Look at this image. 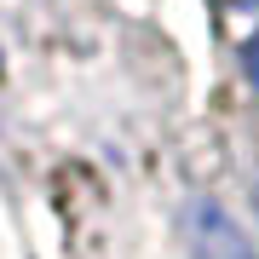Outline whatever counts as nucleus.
I'll use <instances>...</instances> for the list:
<instances>
[{
  "instance_id": "1",
  "label": "nucleus",
  "mask_w": 259,
  "mask_h": 259,
  "mask_svg": "<svg viewBox=\"0 0 259 259\" xmlns=\"http://www.w3.org/2000/svg\"><path fill=\"white\" fill-rule=\"evenodd\" d=\"M190 259H259V253L242 236L236 219H225L219 207H202L196 213V236H190Z\"/></svg>"
},
{
  "instance_id": "2",
  "label": "nucleus",
  "mask_w": 259,
  "mask_h": 259,
  "mask_svg": "<svg viewBox=\"0 0 259 259\" xmlns=\"http://www.w3.org/2000/svg\"><path fill=\"white\" fill-rule=\"evenodd\" d=\"M242 75H248V87L259 93V29L248 35V47H242Z\"/></svg>"
}]
</instances>
